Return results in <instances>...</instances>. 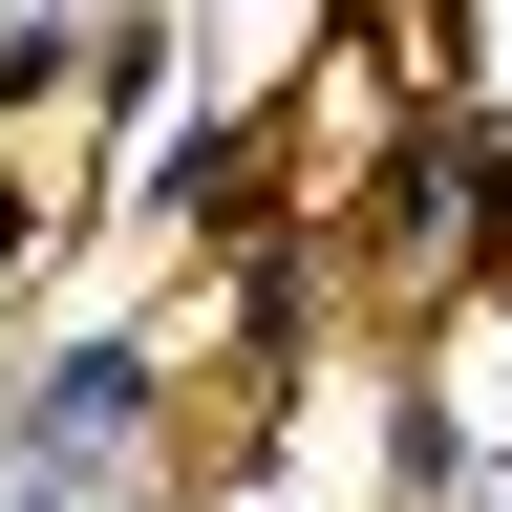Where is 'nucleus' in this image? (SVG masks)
Listing matches in <instances>:
<instances>
[]
</instances>
